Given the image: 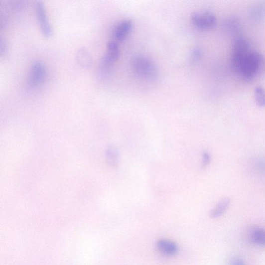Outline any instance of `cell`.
<instances>
[{"label": "cell", "instance_id": "obj_7", "mask_svg": "<svg viewBox=\"0 0 265 265\" xmlns=\"http://www.w3.org/2000/svg\"><path fill=\"white\" fill-rule=\"evenodd\" d=\"M133 28V22L130 19H125L119 22L114 30V37L116 42L126 40Z\"/></svg>", "mask_w": 265, "mask_h": 265}, {"label": "cell", "instance_id": "obj_12", "mask_svg": "<svg viewBox=\"0 0 265 265\" xmlns=\"http://www.w3.org/2000/svg\"><path fill=\"white\" fill-rule=\"evenodd\" d=\"M251 241L254 244L265 247V230L262 228H256L252 229L249 234Z\"/></svg>", "mask_w": 265, "mask_h": 265}, {"label": "cell", "instance_id": "obj_6", "mask_svg": "<svg viewBox=\"0 0 265 265\" xmlns=\"http://www.w3.org/2000/svg\"><path fill=\"white\" fill-rule=\"evenodd\" d=\"M35 12L39 28L46 37L52 36L53 31L49 22L44 4L42 1H37L35 5Z\"/></svg>", "mask_w": 265, "mask_h": 265}, {"label": "cell", "instance_id": "obj_2", "mask_svg": "<svg viewBox=\"0 0 265 265\" xmlns=\"http://www.w3.org/2000/svg\"><path fill=\"white\" fill-rule=\"evenodd\" d=\"M131 68L137 77L145 81H154L158 75L156 64L146 56H135L132 60Z\"/></svg>", "mask_w": 265, "mask_h": 265}, {"label": "cell", "instance_id": "obj_9", "mask_svg": "<svg viewBox=\"0 0 265 265\" xmlns=\"http://www.w3.org/2000/svg\"><path fill=\"white\" fill-rule=\"evenodd\" d=\"M230 204L231 200L229 198L222 199L215 207L210 211V217L211 219H217L221 217L228 210Z\"/></svg>", "mask_w": 265, "mask_h": 265}, {"label": "cell", "instance_id": "obj_11", "mask_svg": "<svg viewBox=\"0 0 265 265\" xmlns=\"http://www.w3.org/2000/svg\"><path fill=\"white\" fill-rule=\"evenodd\" d=\"M249 16L254 21L264 19L265 18V3H261L252 6L249 9Z\"/></svg>", "mask_w": 265, "mask_h": 265}, {"label": "cell", "instance_id": "obj_17", "mask_svg": "<svg viewBox=\"0 0 265 265\" xmlns=\"http://www.w3.org/2000/svg\"><path fill=\"white\" fill-rule=\"evenodd\" d=\"M7 51V44L4 39L2 38L0 40V54L1 57L5 55Z\"/></svg>", "mask_w": 265, "mask_h": 265}, {"label": "cell", "instance_id": "obj_15", "mask_svg": "<svg viewBox=\"0 0 265 265\" xmlns=\"http://www.w3.org/2000/svg\"><path fill=\"white\" fill-rule=\"evenodd\" d=\"M191 58L193 61H197L200 60L203 55L202 50L199 48H195L192 51Z\"/></svg>", "mask_w": 265, "mask_h": 265}, {"label": "cell", "instance_id": "obj_18", "mask_svg": "<svg viewBox=\"0 0 265 265\" xmlns=\"http://www.w3.org/2000/svg\"><path fill=\"white\" fill-rule=\"evenodd\" d=\"M211 157L208 152H205L203 154V166L206 167L210 162Z\"/></svg>", "mask_w": 265, "mask_h": 265}, {"label": "cell", "instance_id": "obj_4", "mask_svg": "<svg viewBox=\"0 0 265 265\" xmlns=\"http://www.w3.org/2000/svg\"><path fill=\"white\" fill-rule=\"evenodd\" d=\"M46 75L45 66L42 62H33L26 83L28 89L32 90L40 86L45 82Z\"/></svg>", "mask_w": 265, "mask_h": 265}, {"label": "cell", "instance_id": "obj_5", "mask_svg": "<svg viewBox=\"0 0 265 265\" xmlns=\"http://www.w3.org/2000/svg\"><path fill=\"white\" fill-rule=\"evenodd\" d=\"M121 54V49L117 42L110 41L107 45V52L101 62V70L105 72H108L120 58Z\"/></svg>", "mask_w": 265, "mask_h": 265}, {"label": "cell", "instance_id": "obj_14", "mask_svg": "<svg viewBox=\"0 0 265 265\" xmlns=\"http://www.w3.org/2000/svg\"><path fill=\"white\" fill-rule=\"evenodd\" d=\"M255 99L259 107L265 108V90L261 86H258L255 90Z\"/></svg>", "mask_w": 265, "mask_h": 265}, {"label": "cell", "instance_id": "obj_19", "mask_svg": "<svg viewBox=\"0 0 265 265\" xmlns=\"http://www.w3.org/2000/svg\"><path fill=\"white\" fill-rule=\"evenodd\" d=\"M230 265H245L243 260L240 258H234L231 262Z\"/></svg>", "mask_w": 265, "mask_h": 265}, {"label": "cell", "instance_id": "obj_8", "mask_svg": "<svg viewBox=\"0 0 265 265\" xmlns=\"http://www.w3.org/2000/svg\"><path fill=\"white\" fill-rule=\"evenodd\" d=\"M156 246L161 253L168 256L175 255L178 251V247L175 243L165 239L157 241Z\"/></svg>", "mask_w": 265, "mask_h": 265}, {"label": "cell", "instance_id": "obj_3", "mask_svg": "<svg viewBox=\"0 0 265 265\" xmlns=\"http://www.w3.org/2000/svg\"><path fill=\"white\" fill-rule=\"evenodd\" d=\"M191 20L197 28L209 30L215 27L217 19L214 13L206 11H196L192 13Z\"/></svg>", "mask_w": 265, "mask_h": 265}, {"label": "cell", "instance_id": "obj_13", "mask_svg": "<svg viewBox=\"0 0 265 265\" xmlns=\"http://www.w3.org/2000/svg\"><path fill=\"white\" fill-rule=\"evenodd\" d=\"M77 59L79 64L83 67L88 68L90 65L91 58L86 49L84 48L79 49L77 53Z\"/></svg>", "mask_w": 265, "mask_h": 265}, {"label": "cell", "instance_id": "obj_10", "mask_svg": "<svg viewBox=\"0 0 265 265\" xmlns=\"http://www.w3.org/2000/svg\"><path fill=\"white\" fill-rule=\"evenodd\" d=\"M224 29L231 34L237 35L241 30L240 20L236 17H230L224 21Z\"/></svg>", "mask_w": 265, "mask_h": 265}, {"label": "cell", "instance_id": "obj_16", "mask_svg": "<svg viewBox=\"0 0 265 265\" xmlns=\"http://www.w3.org/2000/svg\"><path fill=\"white\" fill-rule=\"evenodd\" d=\"M110 153V158L112 163L113 165H116L118 161V151L114 149H111Z\"/></svg>", "mask_w": 265, "mask_h": 265}, {"label": "cell", "instance_id": "obj_1", "mask_svg": "<svg viewBox=\"0 0 265 265\" xmlns=\"http://www.w3.org/2000/svg\"><path fill=\"white\" fill-rule=\"evenodd\" d=\"M231 65L238 76L250 82L265 72V58L252 49L247 39L238 36L234 43Z\"/></svg>", "mask_w": 265, "mask_h": 265}]
</instances>
